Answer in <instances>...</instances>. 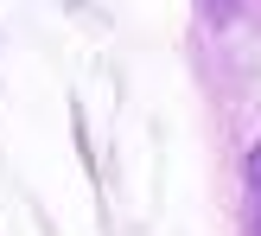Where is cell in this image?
Wrapping results in <instances>:
<instances>
[{
    "instance_id": "6da1fadb",
    "label": "cell",
    "mask_w": 261,
    "mask_h": 236,
    "mask_svg": "<svg viewBox=\"0 0 261 236\" xmlns=\"http://www.w3.org/2000/svg\"><path fill=\"white\" fill-rule=\"evenodd\" d=\"M249 236H261V147L249 160Z\"/></svg>"
}]
</instances>
